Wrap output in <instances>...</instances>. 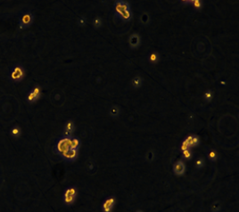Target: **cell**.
<instances>
[{"label": "cell", "mask_w": 239, "mask_h": 212, "mask_svg": "<svg viewBox=\"0 0 239 212\" xmlns=\"http://www.w3.org/2000/svg\"><path fill=\"white\" fill-rule=\"evenodd\" d=\"M138 21H139V22H140L141 25L147 26L151 22V16H150V14L148 13L144 12V13H140V15L138 17Z\"/></svg>", "instance_id": "2e32d148"}, {"label": "cell", "mask_w": 239, "mask_h": 212, "mask_svg": "<svg viewBox=\"0 0 239 212\" xmlns=\"http://www.w3.org/2000/svg\"><path fill=\"white\" fill-rule=\"evenodd\" d=\"M180 148H181V151H182V152L185 151V150H188V149H191L190 146H189V144H188V142H187L185 139L181 142V144H180Z\"/></svg>", "instance_id": "f1b7e54d"}, {"label": "cell", "mask_w": 239, "mask_h": 212, "mask_svg": "<svg viewBox=\"0 0 239 212\" xmlns=\"http://www.w3.org/2000/svg\"><path fill=\"white\" fill-rule=\"evenodd\" d=\"M87 22H88V19H87V17L84 16V15L79 17L78 22H77V23H78L79 26H80V27H84V26L87 24Z\"/></svg>", "instance_id": "83f0119b"}, {"label": "cell", "mask_w": 239, "mask_h": 212, "mask_svg": "<svg viewBox=\"0 0 239 212\" xmlns=\"http://www.w3.org/2000/svg\"><path fill=\"white\" fill-rule=\"evenodd\" d=\"M130 83H131V86H132L133 88H135V89L140 88V87L143 86L144 83L143 78H142L141 76H139V75L135 76V77L131 80V82H130Z\"/></svg>", "instance_id": "e0dca14e"}, {"label": "cell", "mask_w": 239, "mask_h": 212, "mask_svg": "<svg viewBox=\"0 0 239 212\" xmlns=\"http://www.w3.org/2000/svg\"><path fill=\"white\" fill-rule=\"evenodd\" d=\"M221 209H222V203L220 201L213 202L210 206V210L211 212H220Z\"/></svg>", "instance_id": "d6986e66"}, {"label": "cell", "mask_w": 239, "mask_h": 212, "mask_svg": "<svg viewBox=\"0 0 239 212\" xmlns=\"http://www.w3.org/2000/svg\"><path fill=\"white\" fill-rule=\"evenodd\" d=\"M192 157H193V152L191 151V149H188V150H185L182 152V159L183 160L188 161L191 159Z\"/></svg>", "instance_id": "4316f807"}, {"label": "cell", "mask_w": 239, "mask_h": 212, "mask_svg": "<svg viewBox=\"0 0 239 212\" xmlns=\"http://www.w3.org/2000/svg\"><path fill=\"white\" fill-rule=\"evenodd\" d=\"M34 22V14L31 11L23 12L19 19V27L22 30L28 29Z\"/></svg>", "instance_id": "7a4b0ae2"}, {"label": "cell", "mask_w": 239, "mask_h": 212, "mask_svg": "<svg viewBox=\"0 0 239 212\" xmlns=\"http://www.w3.org/2000/svg\"><path fill=\"white\" fill-rule=\"evenodd\" d=\"M142 43V39L141 36L137 33L134 32L132 34H130V36L129 37V45L131 49H137L140 46Z\"/></svg>", "instance_id": "ba28073f"}, {"label": "cell", "mask_w": 239, "mask_h": 212, "mask_svg": "<svg viewBox=\"0 0 239 212\" xmlns=\"http://www.w3.org/2000/svg\"><path fill=\"white\" fill-rule=\"evenodd\" d=\"M69 145H70V149L79 151L80 146H81V141L79 137L72 135V136L69 137Z\"/></svg>", "instance_id": "8fae6325"}, {"label": "cell", "mask_w": 239, "mask_h": 212, "mask_svg": "<svg viewBox=\"0 0 239 212\" xmlns=\"http://www.w3.org/2000/svg\"><path fill=\"white\" fill-rule=\"evenodd\" d=\"M213 95H214V94H213L212 90H211V89H207V90L205 91L204 94H203V99H204V101H205L206 103H210V102L212 101Z\"/></svg>", "instance_id": "44dd1931"}, {"label": "cell", "mask_w": 239, "mask_h": 212, "mask_svg": "<svg viewBox=\"0 0 239 212\" xmlns=\"http://www.w3.org/2000/svg\"><path fill=\"white\" fill-rule=\"evenodd\" d=\"M9 134L13 139H18L22 135V128L19 126H13L9 131Z\"/></svg>", "instance_id": "ac0fdd59"}, {"label": "cell", "mask_w": 239, "mask_h": 212, "mask_svg": "<svg viewBox=\"0 0 239 212\" xmlns=\"http://www.w3.org/2000/svg\"><path fill=\"white\" fill-rule=\"evenodd\" d=\"M135 212H144L143 211H141V210H138V211H135Z\"/></svg>", "instance_id": "f546056e"}, {"label": "cell", "mask_w": 239, "mask_h": 212, "mask_svg": "<svg viewBox=\"0 0 239 212\" xmlns=\"http://www.w3.org/2000/svg\"><path fill=\"white\" fill-rule=\"evenodd\" d=\"M190 4L195 10H201L203 7V2L202 0H192Z\"/></svg>", "instance_id": "7402d4cb"}, {"label": "cell", "mask_w": 239, "mask_h": 212, "mask_svg": "<svg viewBox=\"0 0 239 212\" xmlns=\"http://www.w3.org/2000/svg\"><path fill=\"white\" fill-rule=\"evenodd\" d=\"M207 157H208V159H209L210 161L214 162V161H217L219 155H218V152H217L215 150H210V151L207 152Z\"/></svg>", "instance_id": "ffe728a7"}, {"label": "cell", "mask_w": 239, "mask_h": 212, "mask_svg": "<svg viewBox=\"0 0 239 212\" xmlns=\"http://www.w3.org/2000/svg\"><path fill=\"white\" fill-rule=\"evenodd\" d=\"M204 166H205V160H204L203 157H200V158H198V159L195 161V168H196L197 170H201V169H203Z\"/></svg>", "instance_id": "484cf974"}, {"label": "cell", "mask_w": 239, "mask_h": 212, "mask_svg": "<svg viewBox=\"0 0 239 212\" xmlns=\"http://www.w3.org/2000/svg\"><path fill=\"white\" fill-rule=\"evenodd\" d=\"M31 92L37 97V99L39 100L40 97H41V94H42V91H41V87L39 86V85L35 86L31 90Z\"/></svg>", "instance_id": "603a6c76"}, {"label": "cell", "mask_w": 239, "mask_h": 212, "mask_svg": "<svg viewBox=\"0 0 239 212\" xmlns=\"http://www.w3.org/2000/svg\"><path fill=\"white\" fill-rule=\"evenodd\" d=\"M155 158V153L153 150H149L146 153H145V160L148 162H152Z\"/></svg>", "instance_id": "d4e9b609"}, {"label": "cell", "mask_w": 239, "mask_h": 212, "mask_svg": "<svg viewBox=\"0 0 239 212\" xmlns=\"http://www.w3.org/2000/svg\"><path fill=\"white\" fill-rule=\"evenodd\" d=\"M75 130V123L72 120H67L63 127V136L71 137L72 136Z\"/></svg>", "instance_id": "30bf717a"}, {"label": "cell", "mask_w": 239, "mask_h": 212, "mask_svg": "<svg viewBox=\"0 0 239 212\" xmlns=\"http://www.w3.org/2000/svg\"><path fill=\"white\" fill-rule=\"evenodd\" d=\"M130 9V4L125 0H117L114 2L113 4V13L116 17H118L120 14L124 13L125 11Z\"/></svg>", "instance_id": "5b68a950"}, {"label": "cell", "mask_w": 239, "mask_h": 212, "mask_svg": "<svg viewBox=\"0 0 239 212\" xmlns=\"http://www.w3.org/2000/svg\"><path fill=\"white\" fill-rule=\"evenodd\" d=\"M160 59H161V55L156 51H152L148 54V56H147V60H148L149 63L150 64H153V65L157 64L160 62Z\"/></svg>", "instance_id": "7c38bea8"}, {"label": "cell", "mask_w": 239, "mask_h": 212, "mask_svg": "<svg viewBox=\"0 0 239 212\" xmlns=\"http://www.w3.org/2000/svg\"><path fill=\"white\" fill-rule=\"evenodd\" d=\"M92 24H93L94 28L96 29V30L97 29H100L102 27V25H103V20H102V18L100 16H96V18L93 20Z\"/></svg>", "instance_id": "cb8c5ba5"}, {"label": "cell", "mask_w": 239, "mask_h": 212, "mask_svg": "<svg viewBox=\"0 0 239 212\" xmlns=\"http://www.w3.org/2000/svg\"><path fill=\"white\" fill-rule=\"evenodd\" d=\"M185 140L188 142V144H189L190 148L196 147L200 144V139H199L198 135H188L185 138Z\"/></svg>", "instance_id": "4fadbf2b"}, {"label": "cell", "mask_w": 239, "mask_h": 212, "mask_svg": "<svg viewBox=\"0 0 239 212\" xmlns=\"http://www.w3.org/2000/svg\"><path fill=\"white\" fill-rule=\"evenodd\" d=\"M24 77H25V70L20 64L15 65L10 72V79L14 83L21 82L24 79Z\"/></svg>", "instance_id": "3957f363"}, {"label": "cell", "mask_w": 239, "mask_h": 212, "mask_svg": "<svg viewBox=\"0 0 239 212\" xmlns=\"http://www.w3.org/2000/svg\"><path fill=\"white\" fill-rule=\"evenodd\" d=\"M117 18L120 19L121 21H122L123 22H129L133 19V13H132L131 9H129V10L125 11L124 13H122L121 14H120Z\"/></svg>", "instance_id": "5bb4252c"}, {"label": "cell", "mask_w": 239, "mask_h": 212, "mask_svg": "<svg viewBox=\"0 0 239 212\" xmlns=\"http://www.w3.org/2000/svg\"><path fill=\"white\" fill-rule=\"evenodd\" d=\"M60 157L63 161H65L66 162H73V161H77V159L79 158V151L73 150V149H69L66 152H64Z\"/></svg>", "instance_id": "52a82bcc"}, {"label": "cell", "mask_w": 239, "mask_h": 212, "mask_svg": "<svg viewBox=\"0 0 239 212\" xmlns=\"http://www.w3.org/2000/svg\"><path fill=\"white\" fill-rule=\"evenodd\" d=\"M121 107L119 105H116V104L112 105L109 109V115L112 119L118 118L121 115Z\"/></svg>", "instance_id": "9a60e30c"}, {"label": "cell", "mask_w": 239, "mask_h": 212, "mask_svg": "<svg viewBox=\"0 0 239 212\" xmlns=\"http://www.w3.org/2000/svg\"><path fill=\"white\" fill-rule=\"evenodd\" d=\"M172 171L176 176H182L185 175L186 171H187V166L185 164L184 161H178L174 163L173 168H172Z\"/></svg>", "instance_id": "9c48e42d"}, {"label": "cell", "mask_w": 239, "mask_h": 212, "mask_svg": "<svg viewBox=\"0 0 239 212\" xmlns=\"http://www.w3.org/2000/svg\"><path fill=\"white\" fill-rule=\"evenodd\" d=\"M70 149V145H69V137L66 136H62L61 138H59L55 144L54 146V150L55 152L61 156L63 155L64 152H66L68 150Z\"/></svg>", "instance_id": "277c9868"}, {"label": "cell", "mask_w": 239, "mask_h": 212, "mask_svg": "<svg viewBox=\"0 0 239 212\" xmlns=\"http://www.w3.org/2000/svg\"><path fill=\"white\" fill-rule=\"evenodd\" d=\"M116 204V199L113 196L107 197L101 205V210L103 212H112Z\"/></svg>", "instance_id": "8992f818"}, {"label": "cell", "mask_w": 239, "mask_h": 212, "mask_svg": "<svg viewBox=\"0 0 239 212\" xmlns=\"http://www.w3.org/2000/svg\"><path fill=\"white\" fill-rule=\"evenodd\" d=\"M78 196V188L75 185H71L67 187L63 193V202L65 206H72Z\"/></svg>", "instance_id": "6da1fadb"}]
</instances>
